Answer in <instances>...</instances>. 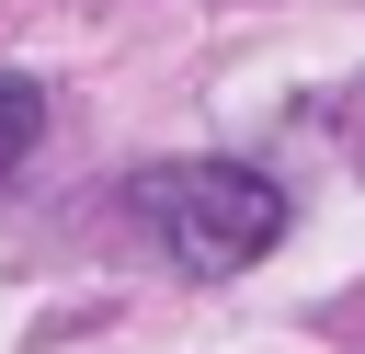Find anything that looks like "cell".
Listing matches in <instances>:
<instances>
[{"instance_id": "obj_1", "label": "cell", "mask_w": 365, "mask_h": 354, "mask_svg": "<svg viewBox=\"0 0 365 354\" xmlns=\"http://www.w3.org/2000/svg\"><path fill=\"white\" fill-rule=\"evenodd\" d=\"M125 206L148 217V240L182 274H240L285 240V183L251 171V160H148L125 183Z\"/></svg>"}, {"instance_id": "obj_2", "label": "cell", "mask_w": 365, "mask_h": 354, "mask_svg": "<svg viewBox=\"0 0 365 354\" xmlns=\"http://www.w3.org/2000/svg\"><path fill=\"white\" fill-rule=\"evenodd\" d=\"M34 137H46V91H34L23 69H0V171H23Z\"/></svg>"}]
</instances>
